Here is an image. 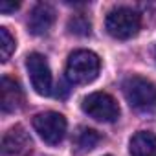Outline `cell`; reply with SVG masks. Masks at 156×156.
Listing matches in <instances>:
<instances>
[{"label": "cell", "instance_id": "1", "mask_svg": "<svg viewBox=\"0 0 156 156\" xmlns=\"http://www.w3.org/2000/svg\"><path fill=\"white\" fill-rule=\"evenodd\" d=\"M99 57L90 50H75L66 62V79L73 85L92 83L99 73Z\"/></svg>", "mask_w": 156, "mask_h": 156}, {"label": "cell", "instance_id": "2", "mask_svg": "<svg viewBox=\"0 0 156 156\" xmlns=\"http://www.w3.org/2000/svg\"><path fill=\"white\" fill-rule=\"evenodd\" d=\"M121 88H123L125 99L134 110L149 114L156 108V87L145 77H140V75L127 77Z\"/></svg>", "mask_w": 156, "mask_h": 156}, {"label": "cell", "instance_id": "3", "mask_svg": "<svg viewBox=\"0 0 156 156\" xmlns=\"http://www.w3.org/2000/svg\"><path fill=\"white\" fill-rule=\"evenodd\" d=\"M140 26H141L140 13L130 8H125V6H119V8H114L112 11H108L107 20H105V28H107L108 35L114 39H119V41L132 39L140 31Z\"/></svg>", "mask_w": 156, "mask_h": 156}, {"label": "cell", "instance_id": "4", "mask_svg": "<svg viewBox=\"0 0 156 156\" xmlns=\"http://www.w3.org/2000/svg\"><path fill=\"white\" fill-rule=\"evenodd\" d=\"M83 112L96 121L112 123L119 118V107L116 99L107 92H92L83 99Z\"/></svg>", "mask_w": 156, "mask_h": 156}, {"label": "cell", "instance_id": "5", "mask_svg": "<svg viewBox=\"0 0 156 156\" xmlns=\"http://www.w3.org/2000/svg\"><path fill=\"white\" fill-rule=\"evenodd\" d=\"M33 129L48 145H57L66 134V119L62 114L53 110L41 112L33 118Z\"/></svg>", "mask_w": 156, "mask_h": 156}, {"label": "cell", "instance_id": "6", "mask_svg": "<svg viewBox=\"0 0 156 156\" xmlns=\"http://www.w3.org/2000/svg\"><path fill=\"white\" fill-rule=\"evenodd\" d=\"M26 68L30 73L31 87L39 96H50L51 94V70L48 66V61L44 55L33 51L26 57Z\"/></svg>", "mask_w": 156, "mask_h": 156}, {"label": "cell", "instance_id": "7", "mask_svg": "<svg viewBox=\"0 0 156 156\" xmlns=\"http://www.w3.org/2000/svg\"><path fill=\"white\" fill-rule=\"evenodd\" d=\"M31 151V138L24 127H11L2 138V152L4 156H22Z\"/></svg>", "mask_w": 156, "mask_h": 156}, {"label": "cell", "instance_id": "8", "mask_svg": "<svg viewBox=\"0 0 156 156\" xmlns=\"http://www.w3.org/2000/svg\"><path fill=\"white\" fill-rule=\"evenodd\" d=\"M22 105H24V92L20 85L11 77L4 75L2 81H0V107H2V112L4 114L15 112L22 108Z\"/></svg>", "mask_w": 156, "mask_h": 156}, {"label": "cell", "instance_id": "9", "mask_svg": "<svg viewBox=\"0 0 156 156\" xmlns=\"http://www.w3.org/2000/svg\"><path fill=\"white\" fill-rule=\"evenodd\" d=\"M53 20H55V9L50 4L41 2L31 9L28 19V28L33 35H44L51 28Z\"/></svg>", "mask_w": 156, "mask_h": 156}, {"label": "cell", "instance_id": "10", "mask_svg": "<svg viewBox=\"0 0 156 156\" xmlns=\"http://www.w3.org/2000/svg\"><path fill=\"white\" fill-rule=\"evenodd\" d=\"M130 156H156V134L151 130H140L130 138Z\"/></svg>", "mask_w": 156, "mask_h": 156}, {"label": "cell", "instance_id": "11", "mask_svg": "<svg viewBox=\"0 0 156 156\" xmlns=\"http://www.w3.org/2000/svg\"><path fill=\"white\" fill-rule=\"evenodd\" d=\"M99 141H101V136H99L98 130L88 129V127H81L79 132L75 134L73 147H75V152H77V154H83V152L92 151Z\"/></svg>", "mask_w": 156, "mask_h": 156}, {"label": "cell", "instance_id": "12", "mask_svg": "<svg viewBox=\"0 0 156 156\" xmlns=\"http://www.w3.org/2000/svg\"><path fill=\"white\" fill-rule=\"evenodd\" d=\"M15 37L9 33V30L8 28H0V61L2 62H6L9 57H11V53L15 51Z\"/></svg>", "mask_w": 156, "mask_h": 156}, {"label": "cell", "instance_id": "13", "mask_svg": "<svg viewBox=\"0 0 156 156\" xmlns=\"http://www.w3.org/2000/svg\"><path fill=\"white\" fill-rule=\"evenodd\" d=\"M90 20L87 19V17H83V15H75L73 19H70V22H68V30H70V33H73V35H81V37H85V35H90Z\"/></svg>", "mask_w": 156, "mask_h": 156}, {"label": "cell", "instance_id": "14", "mask_svg": "<svg viewBox=\"0 0 156 156\" xmlns=\"http://www.w3.org/2000/svg\"><path fill=\"white\" fill-rule=\"evenodd\" d=\"M19 2H0V11L2 13H11V11H15V9H19Z\"/></svg>", "mask_w": 156, "mask_h": 156}, {"label": "cell", "instance_id": "15", "mask_svg": "<svg viewBox=\"0 0 156 156\" xmlns=\"http://www.w3.org/2000/svg\"><path fill=\"white\" fill-rule=\"evenodd\" d=\"M154 59H156V48H154Z\"/></svg>", "mask_w": 156, "mask_h": 156}]
</instances>
